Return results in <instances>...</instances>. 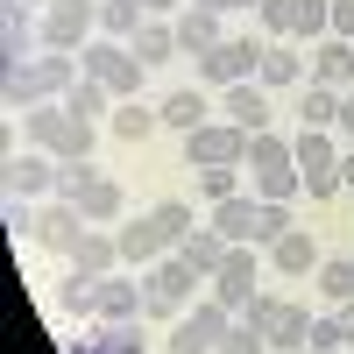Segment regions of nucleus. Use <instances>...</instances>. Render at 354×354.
Segmentation results:
<instances>
[{
    "instance_id": "nucleus-1",
    "label": "nucleus",
    "mask_w": 354,
    "mask_h": 354,
    "mask_svg": "<svg viewBox=\"0 0 354 354\" xmlns=\"http://www.w3.org/2000/svg\"><path fill=\"white\" fill-rule=\"evenodd\" d=\"M21 135H28V149H50L57 163H85L93 156V121H78V113L64 100H43V106H28L21 113Z\"/></svg>"
},
{
    "instance_id": "nucleus-2",
    "label": "nucleus",
    "mask_w": 354,
    "mask_h": 354,
    "mask_svg": "<svg viewBox=\"0 0 354 354\" xmlns=\"http://www.w3.org/2000/svg\"><path fill=\"white\" fill-rule=\"evenodd\" d=\"M192 283H213V277H198L192 262L170 248L156 270H142V319H163V326H170V319H185V312L198 305V298H192Z\"/></svg>"
},
{
    "instance_id": "nucleus-3",
    "label": "nucleus",
    "mask_w": 354,
    "mask_h": 354,
    "mask_svg": "<svg viewBox=\"0 0 354 354\" xmlns=\"http://www.w3.org/2000/svg\"><path fill=\"white\" fill-rule=\"evenodd\" d=\"M78 64H85V78H100L113 100H142V71H149V64H142V57H135L128 43H113V36H93V43L78 50Z\"/></svg>"
},
{
    "instance_id": "nucleus-4",
    "label": "nucleus",
    "mask_w": 354,
    "mask_h": 354,
    "mask_svg": "<svg viewBox=\"0 0 354 354\" xmlns=\"http://www.w3.org/2000/svg\"><path fill=\"white\" fill-rule=\"evenodd\" d=\"M234 319H241V312H227L220 298H198L185 319H170V354H220V340H227V326H234Z\"/></svg>"
},
{
    "instance_id": "nucleus-5",
    "label": "nucleus",
    "mask_w": 354,
    "mask_h": 354,
    "mask_svg": "<svg viewBox=\"0 0 354 354\" xmlns=\"http://www.w3.org/2000/svg\"><path fill=\"white\" fill-rule=\"evenodd\" d=\"M262 50H270L262 36H220L205 57H192V64H198V78H205V85H241V78H255V71H262Z\"/></svg>"
},
{
    "instance_id": "nucleus-6",
    "label": "nucleus",
    "mask_w": 354,
    "mask_h": 354,
    "mask_svg": "<svg viewBox=\"0 0 354 354\" xmlns=\"http://www.w3.org/2000/svg\"><path fill=\"white\" fill-rule=\"evenodd\" d=\"M100 36V0H50L43 8V50H85Z\"/></svg>"
},
{
    "instance_id": "nucleus-7",
    "label": "nucleus",
    "mask_w": 354,
    "mask_h": 354,
    "mask_svg": "<svg viewBox=\"0 0 354 354\" xmlns=\"http://www.w3.org/2000/svg\"><path fill=\"white\" fill-rule=\"evenodd\" d=\"M248 319L270 333V347H277V354H298V347H305V333H312V312H305L298 298H270V290L248 305Z\"/></svg>"
},
{
    "instance_id": "nucleus-8",
    "label": "nucleus",
    "mask_w": 354,
    "mask_h": 354,
    "mask_svg": "<svg viewBox=\"0 0 354 354\" xmlns=\"http://www.w3.org/2000/svg\"><path fill=\"white\" fill-rule=\"evenodd\" d=\"M255 283H262V262H255V248H248V241H234V248H227V262L213 270V298H220L227 312H248V305L262 298Z\"/></svg>"
},
{
    "instance_id": "nucleus-9",
    "label": "nucleus",
    "mask_w": 354,
    "mask_h": 354,
    "mask_svg": "<svg viewBox=\"0 0 354 354\" xmlns=\"http://www.w3.org/2000/svg\"><path fill=\"white\" fill-rule=\"evenodd\" d=\"M241 149H248V135L234 128V121H220V113H213L205 128H192V135H185V163H192V170H213V163H241Z\"/></svg>"
},
{
    "instance_id": "nucleus-10",
    "label": "nucleus",
    "mask_w": 354,
    "mask_h": 354,
    "mask_svg": "<svg viewBox=\"0 0 354 354\" xmlns=\"http://www.w3.org/2000/svg\"><path fill=\"white\" fill-rule=\"evenodd\" d=\"M57 163L50 149H15L8 156V198H57Z\"/></svg>"
},
{
    "instance_id": "nucleus-11",
    "label": "nucleus",
    "mask_w": 354,
    "mask_h": 354,
    "mask_svg": "<svg viewBox=\"0 0 354 354\" xmlns=\"http://www.w3.org/2000/svg\"><path fill=\"white\" fill-rule=\"evenodd\" d=\"M78 78H85L78 50H43V57H28V93H36V106H43V100H64Z\"/></svg>"
},
{
    "instance_id": "nucleus-12",
    "label": "nucleus",
    "mask_w": 354,
    "mask_h": 354,
    "mask_svg": "<svg viewBox=\"0 0 354 354\" xmlns=\"http://www.w3.org/2000/svg\"><path fill=\"white\" fill-rule=\"evenodd\" d=\"M85 227H93V220H85L71 198H50V205H36V234H28V241H36V248H57V255H71Z\"/></svg>"
},
{
    "instance_id": "nucleus-13",
    "label": "nucleus",
    "mask_w": 354,
    "mask_h": 354,
    "mask_svg": "<svg viewBox=\"0 0 354 354\" xmlns=\"http://www.w3.org/2000/svg\"><path fill=\"white\" fill-rule=\"evenodd\" d=\"M113 241H121V270H156V262L170 255V241L156 234V220H149V213L121 220V227H113Z\"/></svg>"
},
{
    "instance_id": "nucleus-14",
    "label": "nucleus",
    "mask_w": 354,
    "mask_h": 354,
    "mask_svg": "<svg viewBox=\"0 0 354 354\" xmlns=\"http://www.w3.org/2000/svg\"><path fill=\"white\" fill-rule=\"evenodd\" d=\"M305 78H312V57L290 43V36L262 50V71H255V85H262V93H283V85H305Z\"/></svg>"
},
{
    "instance_id": "nucleus-15",
    "label": "nucleus",
    "mask_w": 354,
    "mask_h": 354,
    "mask_svg": "<svg viewBox=\"0 0 354 354\" xmlns=\"http://www.w3.org/2000/svg\"><path fill=\"white\" fill-rule=\"evenodd\" d=\"M312 85L354 93V43H347V36H319V43H312Z\"/></svg>"
},
{
    "instance_id": "nucleus-16",
    "label": "nucleus",
    "mask_w": 354,
    "mask_h": 354,
    "mask_svg": "<svg viewBox=\"0 0 354 354\" xmlns=\"http://www.w3.org/2000/svg\"><path fill=\"white\" fill-rule=\"evenodd\" d=\"M220 121H234V128H241V135H262V128H270V93H262V85H227V93H220Z\"/></svg>"
},
{
    "instance_id": "nucleus-17",
    "label": "nucleus",
    "mask_w": 354,
    "mask_h": 354,
    "mask_svg": "<svg viewBox=\"0 0 354 354\" xmlns=\"http://www.w3.org/2000/svg\"><path fill=\"white\" fill-rule=\"evenodd\" d=\"M170 28H177V50H185V57H205V50L227 36L220 15H213V8H198V0H185V8L170 15Z\"/></svg>"
},
{
    "instance_id": "nucleus-18",
    "label": "nucleus",
    "mask_w": 354,
    "mask_h": 354,
    "mask_svg": "<svg viewBox=\"0 0 354 354\" xmlns=\"http://www.w3.org/2000/svg\"><path fill=\"white\" fill-rule=\"evenodd\" d=\"M36 43H43V21L28 15L21 0H8V21H0V57H8V64H28Z\"/></svg>"
},
{
    "instance_id": "nucleus-19",
    "label": "nucleus",
    "mask_w": 354,
    "mask_h": 354,
    "mask_svg": "<svg viewBox=\"0 0 354 354\" xmlns=\"http://www.w3.org/2000/svg\"><path fill=\"white\" fill-rule=\"evenodd\" d=\"M270 262H277V277H298V283H305V277H312L326 255H319V241H312L305 227H290L283 241H270Z\"/></svg>"
},
{
    "instance_id": "nucleus-20",
    "label": "nucleus",
    "mask_w": 354,
    "mask_h": 354,
    "mask_svg": "<svg viewBox=\"0 0 354 354\" xmlns=\"http://www.w3.org/2000/svg\"><path fill=\"white\" fill-rule=\"evenodd\" d=\"M71 270H85V277H113V270H121V241H113L106 227H85L78 248H71Z\"/></svg>"
},
{
    "instance_id": "nucleus-21",
    "label": "nucleus",
    "mask_w": 354,
    "mask_h": 354,
    "mask_svg": "<svg viewBox=\"0 0 354 354\" xmlns=\"http://www.w3.org/2000/svg\"><path fill=\"white\" fill-rule=\"evenodd\" d=\"M100 319H142V270L100 277Z\"/></svg>"
},
{
    "instance_id": "nucleus-22",
    "label": "nucleus",
    "mask_w": 354,
    "mask_h": 354,
    "mask_svg": "<svg viewBox=\"0 0 354 354\" xmlns=\"http://www.w3.org/2000/svg\"><path fill=\"white\" fill-rule=\"evenodd\" d=\"M78 213L93 220V227H121L128 220V192L113 185V177H93V185L78 192Z\"/></svg>"
},
{
    "instance_id": "nucleus-23",
    "label": "nucleus",
    "mask_w": 354,
    "mask_h": 354,
    "mask_svg": "<svg viewBox=\"0 0 354 354\" xmlns=\"http://www.w3.org/2000/svg\"><path fill=\"white\" fill-rule=\"evenodd\" d=\"M106 128H113V135H121V142H128V149H142V142H149V135L163 128V106H149V100H121V106H113V113H106Z\"/></svg>"
},
{
    "instance_id": "nucleus-24",
    "label": "nucleus",
    "mask_w": 354,
    "mask_h": 354,
    "mask_svg": "<svg viewBox=\"0 0 354 354\" xmlns=\"http://www.w3.org/2000/svg\"><path fill=\"white\" fill-rule=\"evenodd\" d=\"M227 248H234V241H227V234H220L213 220H205V227H192V234H185V241H177V255H185V262H192V270H198V277H213V270H220V262H227Z\"/></svg>"
},
{
    "instance_id": "nucleus-25",
    "label": "nucleus",
    "mask_w": 354,
    "mask_h": 354,
    "mask_svg": "<svg viewBox=\"0 0 354 354\" xmlns=\"http://www.w3.org/2000/svg\"><path fill=\"white\" fill-rule=\"evenodd\" d=\"M290 163H298V149H290L277 128L248 135V149H241V170H248V177H262V170H290Z\"/></svg>"
},
{
    "instance_id": "nucleus-26",
    "label": "nucleus",
    "mask_w": 354,
    "mask_h": 354,
    "mask_svg": "<svg viewBox=\"0 0 354 354\" xmlns=\"http://www.w3.org/2000/svg\"><path fill=\"white\" fill-rule=\"evenodd\" d=\"M205 121H213V106H205L198 85H177V93L163 100V128H170V135H192V128H205Z\"/></svg>"
},
{
    "instance_id": "nucleus-27",
    "label": "nucleus",
    "mask_w": 354,
    "mask_h": 354,
    "mask_svg": "<svg viewBox=\"0 0 354 354\" xmlns=\"http://www.w3.org/2000/svg\"><path fill=\"white\" fill-rule=\"evenodd\" d=\"M255 205H262V198H241V192L220 198V205H213V227L227 234V241H248V248H255Z\"/></svg>"
},
{
    "instance_id": "nucleus-28",
    "label": "nucleus",
    "mask_w": 354,
    "mask_h": 354,
    "mask_svg": "<svg viewBox=\"0 0 354 354\" xmlns=\"http://www.w3.org/2000/svg\"><path fill=\"white\" fill-rule=\"evenodd\" d=\"M57 312H71V319H100V277L71 270L64 283H57Z\"/></svg>"
},
{
    "instance_id": "nucleus-29",
    "label": "nucleus",
    "mask_w": 354,
    "mask_h": 354,
    "mask_svg": "<svg viewBox=\"0 0 354 354\" xmlns=\"http://www.w3.org/2000/svg\"><path fill=\"white\" fill-rule=\"evenodd\" d=\"M93 340H100V354H149V333H142V319H100Z\"/></svg>"
},
{
    "instance_id": "nucleus-30",
    "label": "nucleus",
    "mask_w": 354,
    "mask_h": 354,
    "mask_svg": "<svg viewBox=\"0 0 354 354\" xmlns=\"http://www.w3.org/2000/svg\"><path fill=\"white\" fill-rule=\"evenodd\" d=\"M149 21V8L142 0H100V36H113V43H135V28Z\"/></svg>"
},
{
    "instance_id": "nucleus-31",
    "label": "nucleus",
    "mask_w": 354,
    "mask_h": 354,
    "mask_svg": "<svg viewBox=\"0 0 354 354\" xmlns=\"http://www.w3.org/2000/svg\"><path fill=\"white\" fill-rule=\"evenodd\" d=\"M128 50L142 57V64H170V57H185V50H177V28H170V21H142Z\"/></svg>"
},
{
    "instance_id": "nucleus-32",
    "label": "nucleus",
    "mask_w": 354,
    "mask_h": 354,
    "mask_svg": "<svg viewBox=\"0 0 354 354\" xmlns=\"http://www.w3.org/2000/svg\"><path fill=\"white\" fill-rule=\"evenodd\" d=\"M312 283H319V298H326V305H347V298H354V255H326V262L312 270Z\"/></svg>"
},
{
    "instance_id": "nucleus-33",
    "label": "nucleus",
    "mask_w": 354,
    "mask_h": 354,
    "mask_svg": "<svg viewBox=\"0 0 354 354\" xmlns=\"http://www.w3.org/2000/svg\"><path fill=\"white\" fill-rule=\"evenodd\" d=\"M149 220H156V234H163L170 248H177V241H185V234L198 227V213H192V198H156V205H149Z\"/></svg>"
},
{
    "instance_id": "nucleus-34",
    "label": "nucleus",
    "mask_w": 354,
    "mask_h": 354,
    "mask_svg": "<svg viewBox=\"0 0 354 354\" xmlns=\"http://www.w3.org/2000/svg\"><path fill=\"white\" fill-rule=\"evenodd\" d=\"M64 106L78 113V121H100V113H113V106H121V100H113V93H106L100 78H78L71 93H64Z\"/></svg>"
},
{
    "instance_id": "nucleus-35",
    "label": "nucleus",
    "mask_w": 354,
    "mask_h": 354,
    "mask_svg": "<svg viewBox=\"0 0 354 354\" xmlns=\"http://www.w3.org/2000/svg\"><path fill=\"white\" fill-rule=\"evenodd\" d=\"M305 128H340V93H333V85H312L305 78Z\"/></svg>"
},
{
    "instance_id": "nucleus-36",
    "label": "nucleus",
    "mask_w": 354,
    "mask_h": 354,
    "mask_svg": "<svg viewBox=\"0 0 354 354\" xmlns=\"http://www.w3.org/2000/svg\"><path fill=\"white\" fill-rule=\"evenodd\" d=\"M298 8H305V0H262V8H255V21H262V36H270V43H283V36H298Z\"/></svg>"
},
{
    "instance_id": "nucleus-37",
    "label": "nucleus",
    "mask_w": 354,
    "mask_h": 354,
    "mask_svg": "<svg viewBox=\"0 0 354 354\" xmlns=\"http://www.w3.org/2000/svg\"><path fill=\"white\" fill-rule=\"evenodd\" d=\"M220 354H277V347H270V333H262L255 319L241 312V319H234V326H227V340H220Z\"/></svg>"
},
{
    "instance_id": "nucleus-38",
    "label": "nucleus",
    "mask_w": 354,
    "mask_h": 354,
    "mask_svg": "<svg viewBox=\"0 0 354 354\" xmlns=\"http://www.w3.org/2000/svg\"><path fill=\"white\" fill-rule=\"evenodd\" d=\"M283 234H290V205H283V198H262V205H255V248L283 241Z\"/></svg>"
},
{
    "instance_id": "nucleus-39",
    "label": "nucleus",
    "mask_w": 354,
    "mask_h": 354,
    "mask_svg": "<svg viewBox=\"0 0 354 354\" xmlns=\"http://www.w3.org/2000/svg\"><path fill=\"white\" fill-rule=\"evenodd\" d=\"M241 192V163H213V170H198V198L205 205H220V198H234Z\"/></svg>"
},
{
    "instance_id": "nucleus-40",
    "label": "nucleus",
    "mask_w": 354,
    "mask_h": 354,
    "mask_svg": "<svg viewBox=\"0 0 354 354\" xmlns=\"http://www.w3.org/2000/svg\"><path fill=\"white\" fill-rule=\"evenodd\" d=\"M298 192H305V177H298V163H290V170H262V177H255V198H283V205H290Z\"/></svg>"
},
{
    "instance_id": "nucleus-41",
    "label": "nucleus",
    "mask_w": 354,
    "mask_h": 354,
    "mask_svg": "<svg viewBox=\"0 0 354 354\" xmlns=\"http://www.w3.org/2000/svg\"><path fill=\"white\" fill-rule=\"evenodd\" d=\"M305 347H312V354H340V347H347L340 319H333V312H312V333H305Z\"/></svg>"
},
{
    "instance_id": "nucleus-42",
    "label": "nucleus",
    "mask_w": 354,
    "mask_h": 354,
    "mask_svg": "<svg viewBox=\"0 0 354 354\" xmlns=\"http://www.w3.org/2000/svg\"><path fill=\"white\" fill-rule=\"evenodd\" d=\"M93 177H100V163H93V156H85V163H64V170H57V198H71V205H78V192L93 185Z\"/></svg>"
},
{
    "instance_id": "nucleus-43",
    "label": "nucleus",
    "mask_w": 354,
    "mask_h": 354,
    "mask_svg": "<svg viewBox=\"0 0 354 354\" xmlns=\"http://www.w3.org/2000/svg\"><path fill=\"white\" fill-rule=\"evenodd\" d=\"M326 21H333V0H305V8H298V36L319 43V36H326Z\"/></svg>"
},
{
    "instance_id": "nucleus-44",
    "label": "nucleus",
    "mask_w": 354,
    "mask_h": 354,
    "mask_svg": "<svg viewBox=\"0 0 354 354\" xmlns=\"http://www.w3.org/2000/svg\"><path fill=\"white\" fill-rule=\"evenodd\" d=\"M326 36H347V43H354V0H333V21H326Z\"/></svg>"
},
{
    "instance_id": "nucleus-45",
    "label": "nucleus",
    "mask_w": 354,
    "mask_h": 354,
    "mask_svg": "<svg viewBox=\"0 0 354 354\" xmlns=\"http://www.w3.org/2000/svg\"><path fill=\"white\" fill-rule=\"evenodd\" d=\"M198 8H213V15H234V8H248V15H255L262 0H198Z\"/></svg>"
},
{
    "instance_id": "nucleus-46",
    "label": "nucleus",
    "mask_w": 354,
    "mask_h": 354,
    "mask_svg": "<svg viewBox=\"0 0 354 354\" xmlns=\"http://www.w3.org/2000/svg\"><path fill=\"white\" fill-rule=\"evenodd\" d=\"M142 8H149V21H170L177 8H185V0H142Z\"/></svg>"
},
{
    "instance_id": "nucleus-47",
    "label": "nucleus",
    "mask_w": 354,
    "mask_h": 354,
    "mask_svg": "<svg viewBox=\"0 0 354 354\" xmlns=\"http://www.w3.org/2000/svg\"><path fill=\"white\" fill-rule=\"evenodd\" d=\"M340 192H354V142L340 149Z\"/></svg>"
},
{
    "instance_id": "nucleus-48",
    "label": "nucleus",
    "mask_w": 354,
    "mask_h": 354,
    "mask_svg": "<svg viewBox=\"0 0 354 354\" xmlns=\"http://www.w3.org/2000/svg\"><path fill=\"white\" fill-rule=\"evenodd\" d=\"M333 319H340V333H347V347H354V298H347V305H333Z\"/></svg>"
},
{
    "instance_id": "nucleus-49",
    "label": "nucleus",
    "mask_w": 354,
    "mask_h": 354,
    "mask_svg": "<svg viewBox=\"0 0 354 354\" xmlns=\"http://www.w3.org/2000/svg\"><path fill=\"white\" fill-rule=\"evenodd\" d=\"M340 135L354 142V93H340Z\"/></svg>"
},
{
    "instance_id": "nucleus-50",
    "label": "nucleus",
    "mask_w": 354,
    "mask_h": 354,
    "mask_svg": "<svg viewBox=\"0 0 354 354\" xmlns=\"http://www.w3.org/2000/svg\"><path fill=\"white\" fill-rule=\"evenodd\" d=\"M21 8H50V0H21Z\"/></svg>"
},
{
    "instance_id": "nucleus-51",
    "label": "nucleus",
    "mask_w": 354,
    "mask_h": 354,
    "mask_svg": "<svg viewBox=\"0 0 354 354\" xmlns=\"http://www.w3.org/2000/svg\"><path fill=\"white\" fill-rule=\"evenodd\" d=\"M298 354H312V347H298Z\"/></svg>"
},
{
    "instance_id": "nucleus-52",
    "label": "nucleus",
    "mask_w": 354,
    "mask_h": 354,
    "mask_svg": "<svg viewBox=\"0 0 354 354\" xmlns=\"http://www.w3.org/2000/svg\"><path fill=\"white\" fill-rule=\"evenodd\" d=\"M340 354H354V347H340Z\"/></svg>"
}]
</instances>
